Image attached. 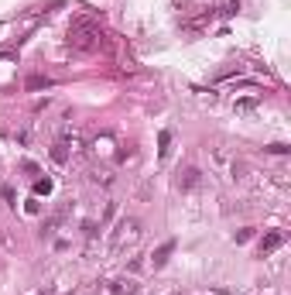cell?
Returning a JSON list of instances; mask_svg holds the SVG:
<instances>
[{"instance_id": "277c9868", "label": "cell", "mask_w": 291, "mask_h": 295, "mask_svg": "<svg viewBox=\"0 0 291 295\" xmlns=\"http://www.w3.org/2000/svg\"><path fill=\"white\" fill-rule=\"evenodd\" d=\"M171 251H175V244H171V240H168V244H161V247L154 251V258H151V261H154V268H161V264L168 261V254H171Z\"/></svg>"}, {"instance_id": "3957f363", "label": "cell", "mask_w": 291, "mask_h": 295, "mask_svg": "<svg viewBox=\"0 0 291 295\" xmlns=\"http://www.w3.org/2000/svg\"><path fill=\"white\" fill-rule=\"evenodd\" d=\"M285 244V233L281 230H274V233H267L264 240H260V254H271V251H278Z\"/></svg>"}, {"instance_id": "8992f818", "label": "cell", "mask_w": 291, "mask_h": 295, "mask_svg": "<svg viewBox=\"0 0 291 295\" xmlns=\"http://www.w3.org/2000/svg\"><path fill=\"white\" fill-rule=\"evenodd\" d=\"M195 182H199V172H195V168H185V172H182V179H178V185H182V189H192Z\"/></svg>"}, {"instance_id": "6da1fadb", "label": "cell", "mask_w": 291, "mask_h": 295, "mask_svg": "<svg viewBox=\"0 0 291 295\" xmlns=\"http://www.w3.org/2000/svg\"><path fill=\"white\" fill-rule=\"evenodd\" d=\"M99 38H103V28L96 21H89V17H79L72 28H69V45L82 48V52H93L99 45Z\"/></svg>"}, {"instance_id": "52a82bcc", "label": "cell", "mask_w": 291, "mask_h": 295, "mask_svg": "<svg viewBox=\"0 0 291 295\" xmlns=\"http://www.w3.org/2000/svg\"><path fill=\"white\" fill-rule=\"evenodd\" d=\"M158 154H161V158H168V154H171V131H161V138H158Z\"/></svg>"}, {"instance_id": "5b68a950", "label": "cell", "mask_w": 291, "mask_h": 295, "mask_svg": "<svg viewBox=\"0 0 291 295\" xmlns=\"http://www.w3.org/2000/svg\"><path fill=\"white\" fill-rule=\"evenodd\" d=\"M48 86H55L52 75H34V79H28V89H48Z\"/></svg>"}, {"instance_id": "9c48e42d", "label": "cell", "mask_w": 291, "mask_h": 295, "mask_svg": "<svg viewBox=\"0 0 291 295\" xmlns=\"http://www.w3.org/2000/svg\"><path fill=\"white\" fill-rule=\"evenodd\" d=\"M267 151H271V154H285V151H288V145H271Z\"/></svg>"}, {"instance_id": "7a4b0ae2", "label": "cell", "mask_w": 291, "mask_h": 295, "mask_svg": "<svg viewBox=\"0 0 291 295\" xmlns=\"http://www.w3.org/2000/svg\"><path fill=\"white\" fill-rule=\"evenodd\" d=\"M127 237H137V220H130V217H127V220H120V223H117V233H113V240H110V247L117 251V247H120V244H124Z\"/></svg>"}, {"instance_id": "ba28073f", "label": "cell", "mask_w": 291, "mask_h": 295, "mask_svg": "<svg viewBox=\"0 0 291 295\" xmlns=\"http://www.w3.org/2000/svg\"><path fill=\"white\" fill-rule=\"evenodd\" d=\"M52 158H55V161H65V145H55V151H52Z\"/></svg>"}]
</instances>
